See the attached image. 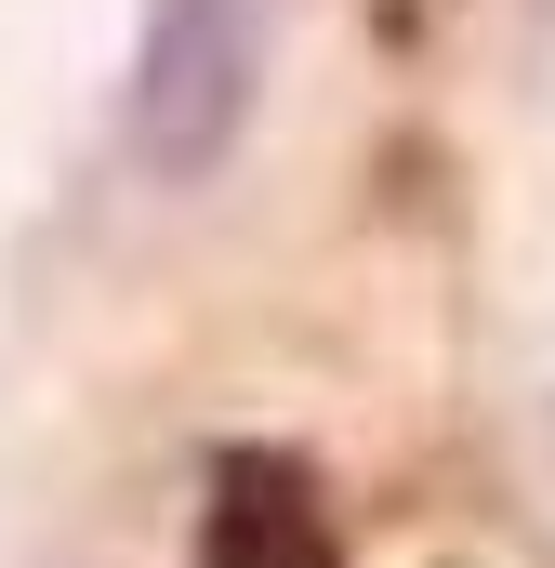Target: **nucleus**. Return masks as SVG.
<instances>
[{
    "instance_id": "nucleus-1",
    "label": "nucleus",
    "mask_w": 555,
    "mask_h": 568,
    "mask_svg": "<svg viewBox=\"0 0 555 568\" xmlns=\"http://www.w3.org/2000/svg\"><path fill=\"white\" fill-rule=\"evenodd\" d=\"M252 80H265V13L252 0H145L133 40V159L159 185H199L239 120H252Z\"/></svg>"
},
{
    "instance_id": "nucleus-2",
    "label": "nucleus",
    "mask_w": 555,
    "mask_h": 568,
    "mask_svg": "<svg viewBox=\"0 0 555 568\" xmlns=\"http://www.w3.org/2000/svg\"><path fill=\"white\" fill-rule=\"evenodd\" d=\"M199 568H331V529H317L304 476L291 463H225V503H212Z\"/></svg>"
}]
</instances>
